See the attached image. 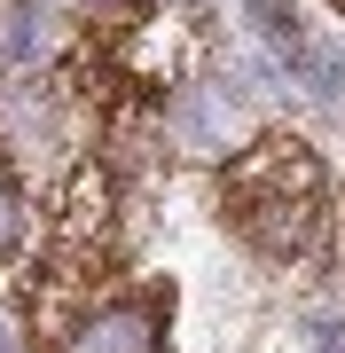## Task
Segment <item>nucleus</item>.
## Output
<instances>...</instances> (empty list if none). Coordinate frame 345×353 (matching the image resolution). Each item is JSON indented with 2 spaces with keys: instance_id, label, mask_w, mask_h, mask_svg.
<instances>
[{
  "instance_id": "obj_1",
  "label": "nucleus",
  "mask_w": 345,
  "mask_h": 353,
  "mask_svg": "<svg viewBox=\"0 0 345 353\" xmlns=\"http://www.w3.org/2000/svg\"><path fill=\"white\" fill-rule=\"evenodd\" d=\"M196 55H205V39L173 0H118V8L79 24L63 55V87L87 110H103L110 126H141L173 94H189Z\"/></svg>"
},
{
  "instance_id": "obj_2",
  "label": "nucleus",
  "mask_w": 345,
  "mask_h": 353,
  "mask_svg": "<svg viewBox=\"0 0 345 353\" xmlns=\"http://www.w3.org/2000/svg\"><path fill=\"white\" fill-rule=\"evenodd\" d=\"M220 220L267 267H322L330 259V173L298 134H259L220 165Z\"/></svg>"
},
{
  "instance_id": "obj_3",
  "label": "nucleus",
  "mask_w": 345,
  "mask_h": 353,
  "mask_svg": "<svg viewBox=\"0 0 345 353\" xmlns=\"http://www.w3.org/2000/svg\"><path fill=\"white\" fill-rule=\"evenodd\" d=\"M243 16H251V32H259V39H267V48L282 55V71H298V63H306L314 32H306V16H298L291 0H243Z\"/></svg>"
},
{
  "instance_id": "obj_4",
  "label": "nucleus",
  "mask_w": 345,
  "mask_h": 353,
  "mask_svg": "<svg viewBox=\"0 0 345 353\" xmlns=\"http://www.w3.org/2000/svg\"><path fill=\"white\" fill-rule=\"evenodd\" d=\"M24 236H32V204H24V181H16V157L0 150V267L24 259Z\"/></svg>"
},
{
  "instance_id": "obj_5",
  "label": "nucleus",
  "mask_w": 345,
  "mask_h": 353,
  "mask_svg": "<svg viewBox=\"0 0 345 353\" xmlns=\"http://www.w3.org/2000/svg\"><path fill=\"white\" fill-rule=\"evenodd\" d=\"M330 8H337V16H345V0H330Z\"/></svg>"
}]
</instances>
